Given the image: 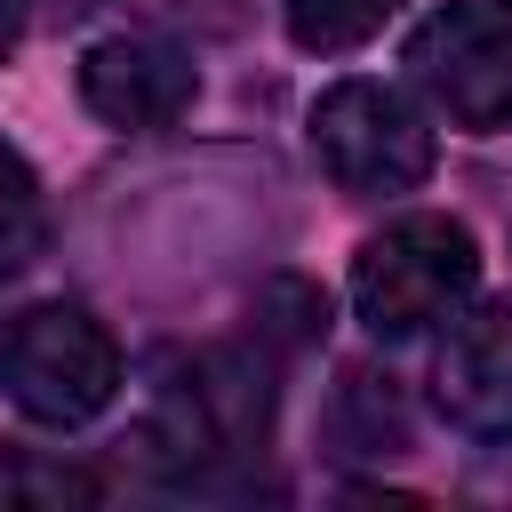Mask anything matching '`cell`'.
I'll return each instance as SVG.
<instances>
[{
	"mask_svg": "<svg viewBox=\"0 0 512 512\" xmlns=\"http://www.w3.org/2000/svg\"><path fill=\"white\" fill-rule=\"evenodd\" d=\"M472 288H480V240L432 208L392 216L352 256V312L368 320V336H424L432 320L472 304Z\"/></svg>",
	"mask_w": 512,
	"mask_h": 512,
	"instance_id": "cell-1",
	"label": "cell"
},
{
	"mask_svg": "<svg viewBox=\"0 0 512 512\" xmlns=\"http://www.w3.org/2000/svg\"><path fill=\"white\" fill-rule=\"evenodd\" d=\"M0 384L32 424H88L120 392V344L88 304H32L0 336Z\"/></svg>",
	"mask_w": 512,
	"mask_h": 512,
	"instance_id": "cell-2",
	"label": "cell"
},
{
	"mask_svg": "<svg viewBox=\"0 0 512 512\" xmlns=\"http://www.w3.org/2000/svg\"><path fill=\"white\" fill-rule=\"evenodd\" d=\"M312 152L344 200H400L432 176V120L384 80H336L312 104Z\"/></svg>",
	"mask_w": 512,
	"mask_h": 512,
	"instance_id": "cell-3",
	"label": "cell"
},
{
	"mask_svg": "<svg viewBox=\"0 0 512 512\" xmlns=\"http://www.w3.org/2000/svg\"><path fill=\"white\" fill-rule=\"evenodd\" d=\"M408 72L464 136L512 128V0H448L408 32Z\"/></svg>",
	"mask_w": 512,
	"mask_h": 512,
	"instance_id": "cell-4",
	"label": "cell"
},
{
	"mask_svg": "<svg viewBox=\"0 0 512 512\" xmlns=\"http://www.w3.org/2000/svg\"><path fill=\"white\" fill-rule=\"evenodd\" d=\"M200 96V72L176 40H152V32H104L80 48V104L104 120V128H128V136H152V128H176Z\"/></svg>",
	"mask_w": 512,
	"mask_h": 512,
	"instance_id": "cell-5",
	"label": "cell"
},
{
	"mask_svg": "<svg viewBox=\"0 0 512 512\" xmlns=\"http://www.w3.org/2000/svg\"><path fill=\"white\" fill-rule=\"evenodd\" d=\"M432 408L464 440H512V304H456L432 352Z\"/></svg>",
	"mask_w": 512,
	"mask_h": 512,
	"instance_id": "cell-6",
	"label": "cell"
},
{
	"mask_svg": "<svg viewBox=\"0 0 512 512\" xmlns=\"http://www.w3.org/2000/svg\"><path fill=\"white\" fill-rule=\"evenodd\" d=\"M392 8H400V0H280L288 40H296L304 56H344V48L376 40Z\"/></svg>",
	"mask_w": 512,
	"mask_h": 512,
	"instance_id": "cell-7",
	"label": "cell"
},
{
	"mask_svg": "<svg viewBox=\"0 0 512 512\" xmlns=\"http://www.w3.org/2000/svg\"><path fill=\"white\" fill-rule=\"evenodd\" d=\"M40 240H48V192H40L32 160L0 136V272L8 264H32Z\"/></svg>",
	"mask_w": 512,
	"mask_h": 512,
	"instance_id": "cell-8",
	"label": "cell"
},
{
	"mask_svg": "<svg viewBox=\"0 0 512 512\" xmlns=\"http://www.w3.org/2000/svg\"><path fill=\"white\" fill-rule=\"evenodd\" d=\"M104 496V480L88 464L64 456H32V448H0V504H88Z\"/></svg>",
	"mask_w": 512,
	"mask_h": 512,
	"instance_id": "cell-9",
	"label": "cell"
},
{
	"mask_svg": "<svg viewBox=\"0 0 512 512\" xmlns=\"http://www.w3.org/2000/svg\"><path fill=\"white\" fill-rule=\"evenodd\" d=\"M328 336V296L312 280H272L256 288V344L264 352H304Z\"/></svg>",
	"mask_w": 512,
	"mask_h": 512,
	"instance_id": "cell-10",
	"label": "cell"
},
{
	"mask_svg": "<svg viewBox=\"0 0 512 512\" xmlns=\"http://www.w3.org/2000/svg\"><path fill=\"white\" fill-rule=\"evenodd\" d=\"M16 48V0H0V56Z\"/></svg>",
	"mask_w": 512,
	"mask_h": 512,
	"instance_id": "cell-11",
	"label": "cell"
}]
</instances>
